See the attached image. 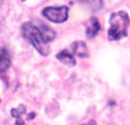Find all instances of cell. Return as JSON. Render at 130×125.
Masks as SVG:
<instances>
[{
    "label": "cell",
    "instance_id": "1",
    "mask_svg": "<svg viewBox=\"0 0 130 125\" xmlns=\"http://www.w3.org/2000/svg\"><path fill=\"white\" fill-rule=\"evenodd\" d=\"M22 33H23V35L32 43V46H33L34 48L40 52L41 55L46 56L49 54L48 42L46 41L45 37L42 35L40 29H39L34 23L29 22V23L23 24Z\"/></svg>",
    "mask_w": 130,
    "mask_h": 125
},
{
    "label": "cell",
    "instance_id": "7",
    "mask_svg": "<svg viewBox=\"0 0 130 125\" xmlns=\"http://www.w3.org/2000/svg\"><path fill=\"white\" fill-rule=\"evenodd\" d=\"M38 24H39V25H38V27L40 29L41 33H42V35L45 37L46 41H47V42H49V41L54 40V38L56 37L55 32H54V31H52V29H49L48 26H46L45 24H42V23L38 22Z\"/></svg>",
    "mask_w": 130,
    "mask_h": 125
},
{
    "label": "cell",
    "instance_id": "3",
    "mask_svg": "<svg viewBox=\"0 0 130 125\" xmlns=\"http://www.w3.org/2000/svg\"><path fill=\"white\" fill-rule=\"evenodd\" d=\"M42 14L52 22L62 23L67 19L69 8L65 7V6H62V7H47L42 10Z\"/></svg>",
    "mask_w": 130,
    "mask_h": 125
},
{
    "label": "cell",
    "instance_id": "6",
    "mask_svg": "<svg viewBox=\"0 0 130 125\" xmlns=\"http://www.w3.org/2000/svg\"><path fill=\"white\" fill-rule=\"evenodd\" d=\"M57 58L60 59L63 64H66V65H70V66H73L75 65V58L74 56L70 54L67 50H63L61 51L58 55H57Z\"/></svg>",
    "mask_w": 130,
    "mask_h": 125
},
{
    "label": "cell",
    "instance_id": "4",
    "mask_svg": "<svg viewBox=\"0 0 130 125\" xmlns=\"http://www.w3.org/2000/svg\"><path fill=\"white\" fill-rule=\"evenodd\" d=\"M10 66V55L6 48H0V72L7 70Z\"/></svg>",
    "mask_w": 130,
    "mask_h": 125
},
{
    "label": "cell",
    "instance_id": "5",
    "mask_svg": "<svg viewBox=\"0 0 130 125\" xmlns=\"http://www.w3.org/2000/svg\"><path fill=\"white\" fill-rule=\"evenodd\" d=\"M72 49H73L74 55L79 56V57H88V49H87L85 42H82V41L74 42L72 44Z\"/></svg>",
    "mask_w": 130,
    "mask_h": 125
},
{
    "label": "cell",
    "instance_id": "8",
    "mask_svg": "<svg viewBox=\"0 0 130 125\" xmlns=\"http://www.w3.org/2000/svg\"><path fill=\"white\" fill-rule=\"evenodd\" d=\"M100 30V25H99V22L97 21L96 17H93L90 19V26L87 29V34L89 38H94L96 35Z\"/></svg>",
    "mask_w": 130,
    "mask_h": 125
},
{
    "label": "cell",
    "instance_id": "2",
    "mask_svg": "<svg viewBox=\"0 0 130 125\" xmlns=\"http://www.w3.org/2000/svg\"><path fill=\"white\" fill-rule=\"evenodd\" d=\"M129 24V15L126 11L121 10L113 13L110 18V30H108L110 40H118L122 37H127Z\"/></svg>",
    "mask_w": 130,
    "mask_h": 125
},
{
    "label": "cell",
    "instance_id": "9",
    "mask_svg": "<svg viewBox=\"0 0 130 125\" xmlns=\"http://www.w3.org/2000/svg\"><path fill=\"white\" fill-rule=\"evenodd\" d=\"M83 125H96V122L95 121H89L87 124H83Z\"/></svg>",
    "mask_w": 130,
    "mask_h": 125
}]
</instances>
